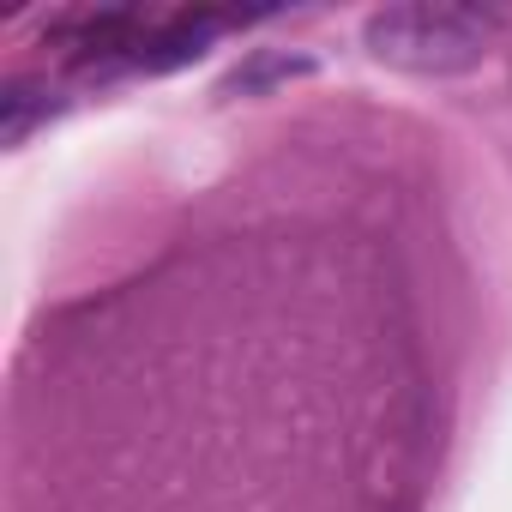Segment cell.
I'll list each match as a JSON object with an SVG mask.
<instances>
[{
	"label": "cell",
	"instance_id": "obj_1",
	"mask_svg": "<svg viewBox=\"0 0 512 512\" xmlns=\"http://www.w3.org/2000/svg\"><path fill=\"white\" fill-rule=\"evenodd\" d=\"M488 31H494V19L476 7H458V0H398V7L368 13L362 43L380 67L446 79L488 55Z\"/></svg>",
	"mask_w": 512,
	"mask_h": 512
},
{
	"label": "cell",
	"instance_id": "obj_2",
	"mask_svg": "<svg viewBox=\"0 0 512 512\" xmlns=\"http://www.w3.org/2000/svg\"><path fill=\"white\" fill-rule=\"evenodd\" d=\"M217 31H223V19H217V13H181V19H169L163 31H151V43H145L139 67H151V73L181 67V61H187V55H199Z\"/></svg>",
	"mask_w": 512,
	"mask_h": 512
},
{
	"label": "cell",
	"instance_id": "obj_3",
	"mask_svg": "<svg viewBox=\"0 0 512 512\" xmlns=\"http://www.w3.org/2000/svg\"><path fill=\"white\" fill-rule=\"evenodd\" d=\"M55 109H61V97L43 79H13L7 91H0V145H25Z\"/></svg>",
	"mask_w": 512,
	"mask_h": 512
},
{
	"label": "cell",
	"instance_id": "obj_4",
	"mask_svg": "<svg viewBox=\"0 0 512 512\" xmlns=\"http://www.w3.org/2000/svg\"><path fill=\"white\" fill-rule=\"evenodd\" d=\"M308 61H284V55H260L253 67H235L229 73V91H253V85H266V79H284V73H302Z\"/></svg>",
	"mask_w": 512,
	"mask_h": 512
}]
</instances>
